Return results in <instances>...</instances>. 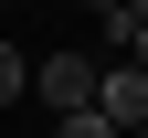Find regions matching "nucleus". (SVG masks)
<instances>
[{"label": "nucleus", "mask_w": 148, "mask_h": 138, "mask_svg": "<svg viewBox=\"0 0 148 138\" xmlns=\"http://www.w3.org/2000/svg\"><path fill=\"white\" fill-rule=\"evenodd\" d=\"M95 85H106V64H95V53H42V64H32V96H42L53 117L95 106Z\"/></svg>", "instance_id": "f257e3e1"}, {"label": "nucleus", "mask_w": 148, "mask_h": 138, "mask_svg": "<svg viewBox=\"0 0 148 138\" xmlns=\"http://www.w3.org/2000/svg\"><path fill=\"white\" fill-rule=\"evenodd\" d=\"M95 106L116 117L127 138H138V128H148V74H138V64H106V85H95Z\"/></svg>", "instance_id": "f03ea898"}, {"label": "nucleus", "mask_w": 148, "mask_h": 138, "mask_svg": "<svg viewBox=\"0 0 148 138\" xmlns=\"http://www.w3.org/2000/svg\"><path fill=\"white\" fill-rule=\"evenodd\" d=\"M53 138H127V128H116L106 106H74V117H53Z\"/></svg>", "instance_id": "7ed1b4c3"}, {"label": "nucleus", "mask_w": 148, "mask_h": 138, "mask_svg": "<svg viewBox=\"0 0 148 138\" xmlns=\"http://www.w3.org/2000/svg\"><path fill=\"white\" fill-rule=\"evenodd\" d=\"M11 96H32V53L21 43H0V106H11Z\"/></svg>", "instance_id": "20e7f679"}, {"label": "nucleus", "mask_w": 148, "mask_h": 138, "mask_svg": "<svg viewBox=\"0 0 148 138\" xmlns=\"http://www.w3.org/2000/svg\"><path fill=\"white\" fill-rule=\"evenodd\" d=\"M116 64H138V74H148V21H116Z\"/></svg>", "instance_id": "39448f33"}, {"label": "nucleus", "mask_w": 148, "mask_h": 138, "mask_svg": "<svg viewBox=\"0 0 148 138\" xmlns=\"http://www.w3.org/2000/svg\"><path fill=\"white\" fill-rule=\"evenodd\" d=\"M85 11H95V21H106V32H116V21H127V0H85Z\"/></svg>", "instance_id": "423d86ee"}, {"label": "nucleus", "mask_w": 148, "mask_h": 138, "mask_svg": "<svg viewBox=\"0 0 148 138\" xmlns=\"http://www.w3.org/2000/svg\"><path fill=\"white\" fill-rule=\"evenodd\" d=\"M127 21H148V0H127Z\"/></svg>", "instance_id": "0eeeda50"}, {"label": "nucleus", "mask_w": 148, "mask_h": 138, "mask_svg": "<svg viewBox=\"0 0 148 138\" xmlns=\"http://www.w3.org/2000/svg\"><path fill=\"white\" fill-rule=\"evenodd\" d=\"M138 138H148V128H138Z\"/></svg>", "instance_id": "6e6552de"}]
</instances>
